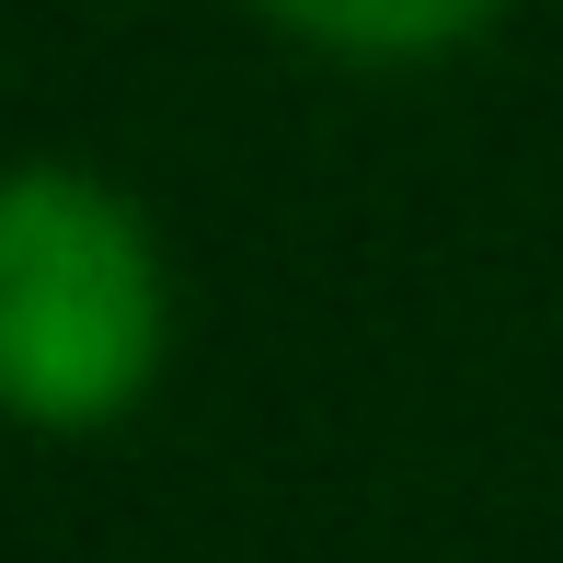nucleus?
Returning <instances> with one entry per match:
<instances>
[{
  "instance_id": "obj_1",
  "label": "nucleus",
  "mask_w": 563,
  "mask_h": 563,
  "mask_svg": "<svg viewBox=\"0 0 563 563\" xmlns=\"http://www.w3.org/2000/svg\"><path fill=\"white\" fill-rule=\"evenodd\" d=\"M173 356V276L150 219L81 162L0 173V415L46 438L139 415Z\"/></svg>"
},
{
  "instance_id": "obj_2",
  "label": "nucleus",
  "mask_w": 563,
  "mask_h": 563,
  "mask_svg": "<svg viewBox=\"0 0 563 563\" xmlns=\"http://www.w3.org/2000/svg\"><path fill=\"white\" fill-rule=\"evenodd\" d=\"M253 12H265L276 35L345 58V69H426V58H449V46H472L506 0H253Z\"/></svg>"
}]
</instances>
